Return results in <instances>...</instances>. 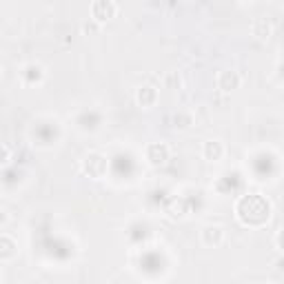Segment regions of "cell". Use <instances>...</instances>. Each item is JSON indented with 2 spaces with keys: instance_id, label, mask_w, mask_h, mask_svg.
<instances>
[{
  "instance_id": "cell-1",
  "label": "cell",
  "mask_w": 284,
  "mask_h": 284,
  "mask_svg": "<svg viewBox=\"0 0 284 284\" xmlns=\"http://www.w3.org/2000/svg\"><path fill=\"white\" fill-rule=\"evenodd\" d=\"M91 13L98 20H107V18H111L113 13H116V4L113 2H93Z\"/></svg>"
},
{
  "instance_id": "cell-2",
  "label": "cell",
  "mask_w": 284,
  "mask_h": 284,
  "mask_svg": "<svg viewBox=\"0 0 284 284\" xmlns=\"http://www.w3.org/2000/svg\"><path fill=\"white\" fill-rule=\"evenodd\" d=\"M217 82H220V89L231 91V89H235L240 84V75L233 73V71H222L220 78H217Z\"/></svg>"
},
{
  "instance_id": "cell-3",
  "label": "cell",
  "mask_w": 284,
  "mask_h": 284,
  "mask_svg": "<svg viewBox=\"0 0 284 284\" xmlns=\"http://www.w3.org/2000/svg\"><path fill=\"white\" fill-rule=\"evenodd\" d=\"M253 34L258 38H269V34H271V25H269L264 18H260V20L253 22Z\"/></svg>"
}]
</instances>
